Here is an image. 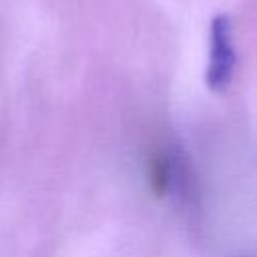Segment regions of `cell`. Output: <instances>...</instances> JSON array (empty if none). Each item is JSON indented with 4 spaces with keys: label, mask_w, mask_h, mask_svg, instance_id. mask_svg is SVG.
<instances>
[{
    "label": "cell",
    "mask_w": 257,
    "mask_h": 257,
    "mask_svg": "<svg viewBox=\"0 0 257 257\" xmlns=\"http://www.w3.org/2000/svg\"><path fill=\"white\" fill-rule=\"evenodd\" d=\"M237 52L233 44V24L227 14H219L211 22V56L207 64V86L215 92H225L233 80Z\"/></svg>",
    "instance_id": "cell-1"
}]
</instances>
